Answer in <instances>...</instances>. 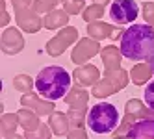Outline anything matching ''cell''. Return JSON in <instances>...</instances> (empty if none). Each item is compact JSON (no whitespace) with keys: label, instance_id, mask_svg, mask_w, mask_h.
<instances>
[{"label":"cell","instance_id":"cell-1","mask_svg":"<svg viewBox=\"0 0 154 139\" xmlns=\"http://www.w3.org/2000/svg\"><path fill=\"white\" fill-rule=\"evenodd\" d=\"M121 41V52L130 61H149L154 54V28L150 24H132L125 30Z\"/></svg>","mask_w":154,"mask_h":139},{"label":"cell","instance_id":"cell-2","mask_svg":"<svg viewBox=\"0 0 154 139\" xmlns=\"http://www.w3.org/2000/svg\"><path fill=\"white\" fill-rule=\"evenodd\" d=\"M35 89L43 98H65V95L71 89V74L60 65L45 67L35 76Z\"/></svg>","mask_w":154,"mask_h":139},{"label":"cell","instance_id":"cell-3","mask_svg":"<svg viewBox=\"0 0 154 139\" xmlns=\"http://www.w3.org/2000/svg\"><path fill=\"white\" fill-rule=\"evenodd\" d=\"M119 126V111L113 104L100 102L87 111V128L93 134H112Z\"/></svg>","mask_w":154,"mask_h":139},{"label":"cell","instance_id":"cell-4","mask_svg":"<svg viewBox=\"0 0 154 139\" xmlns=\"http://www.w3.org/2000/svg\"><path fill=\"white\" fill-rule=\"evenodd\" d=\"M78 41H80V37H78V28H74V26H65V28L58 30V34L54 35L52 39H48L45 50H47L48 56L58 58V56H61L71 45H74V43H78Z\"/></svg>","mask_w":154,"mask_h":139},{"label":"cell","instance_id":"cell-5","mask_svg":"<svg viewBox=\"0 0 154 139\" xmlns=\"http://www.w3.org/2000/svg\"><path fill=\"white\" fill-rule=\"evenodd\" d=\"M139 9L141 6H137L136 0H113L112 6H109V19L117 26L130 24L137 19Z\"/></svg>","mask_w":154,"mask_h":139},{"label":"cell","instance_id":"cell-6","mask_svg":"<svg viewBox=\"0 0 154 139\" xmlns=\"http://www.w3.org/2000/svg\"><path fill=\"white\" fill-rule=\"evenodd\" d=\"M100 45H98L97 39L91 37H82L78 43L74 45V48L71 50V61L76 67L78 65H85L89 63V59H93V56L100 54Z\"/></svg>","mask_w":154,"mask_h":139},{"label":"cell","instance_id":"cell-7","mask_svg":"<svg viewBox=\"0 0 154 139\" xmlns=\"http://www.w3.org/2000/svg\"><path fill=\"white\" fill-rule=\"evenodd\" d=\"M87 37L91 39H97V41H102V39H112V41H117L123 37L125 30L121 26H113V24H108V23H102V20H95V23H87Z\"/></svg>","mask_w":154,"mask_h":139},{"label":"cell","instance_id":"cell-8","mask_svg":"<svg viewBox=\"0 0 154 139\" xmlns=\"http://www.w3.org/2000/svg\"><path fill=\"white\" fill-rule=\"evenodd\" d=\"M0 45H2V52L8 56H15L19 52H23L24 48V37L20 28H6L2 30V35H0Z\"/></svg>","mask_w":154,"mask_h":139},{"label":"cell","instance_id":"cell-9","mask_svg":"<svg viewBox=\"0 0 154 139\" xmlns=\"http://www.w3.org/2000/svg\"><path fill=\"white\" fill-rule=\"evenodd\" d=\"M20 104H23L24 108L34 110L39 117H50L54 111H56V104H54V100L43 98L41 95H35L34 91L23 95V97H20Z\"/></svg>","mask_w":154,"mask_h":139},{"label":"cell","instance_id":"cell-10","mask_svg":"<svg viewBox=\"0 0 154 139\" xmlns=\"http://www.w3.org/2000/svg\"><path fill=\"white\" fill-rule=\"evenodd\" d=\"M15 20L19 28L23 32H28V34H37L41 28H45V17H41L34 8L15 13Z\"/></svg>","mask_w":154,"mask_h":139},{"label":"cell","instance_id":"cell-11","mask_svg":"<svg viewBox=\"0 0 154 139\" xmlns=\"http://www.w3.org/2000/svg\"><path fill=\"white\" fill-rule=\"evenodd\" d=\"M125 139H154V115L132 122L125 134Z\"/></svg>","mask_w":154,"mask_h":139},{"label":"cell","instance_id":"cell-12","mask_svg":"<svg viewBox=\"0 0 154 139\" xmlns=\"http://www.w3.org/2000/svg\"><path fill=\"white\" fill-rule=\"evenodd\" d=\"M72 78L82 87H93L100 80V71H98V67L91 65V63H85V65H78L72 71Z\"/></svg>","mask_w":154,"mask_h":139},{"label":"cell","instance_id":"cell-13","mask_svg":"<svg viewBox=\"0 0 154 139\" xmlns=\"http://www.w3.org/2000/svg\"><path fill=\"white\" fill-rule=\"evenodd\" d=\"M65 104L72 110H87V102H89V93H87L82 85L76 83L74 87L69 89V93L65 95Z\"/></svg>","mask_w":154,"mask_h":139},{"label":"cell","instance_id":"cell-14","mask_svg":"<svg viewBox=\"0 0 154 139\" xmlns=\"http://www.w3.org/2000/svg\"><path fill=\"white\" fill-rule=\"evenodd\" d=\"M123 52L115 45H108L100 50V59L104 63V71H119L121 67V59H123Z\"/></svg>","mask_w":154,"mask_h":139},{"label":"cell","instance_id":"cell-15","mask_svg":"<svg viewBox=\"0 0 154 139\" xmlns=\"http://www.w3.org/2000/svg\"><path fill=\"white\" fill-rule=\"evenodd\" d=\"M152 76H154V71H152V65L149 61H139V63H136V65L130 69V80L136 85L149 83Z\"/></svg>","mask_w":154,"mask_h":139},{"label":"cell","instance_id":"cell-16","mask_svg":"<svg viewBox=\"0 0 154 139\" xmlns=\"http://www.w3.org/2000/svg\"><path fill=\"white\" fill-rule=\"evenodd\" d=\"M48 126L52 128V134H54V135H58V137L67 135L69 130H71L69 115L63 113V111H54V113L48 117Z\"/></svg>","mask_w":154,"mask_h":139},{"label":"cell","instance_id":"cell-17","mask_svg":"<svg viewBox=\"0 0 154 139\" xmlns=\"http://www.w3.org/2000/svg\"><path fill=\"white\" fill-rule=\"evenodd\" d=\"M69 19H71V15L65 11L63 8L61 9H54V11L45 15V28L58 32V30H61V28H65L69 24Z\"/></svg>","mask_w":154,"mask_h":139},{"label":"cell","instance_id":"cell-18","mask_svg":"<svg viewBox=\"0 0 154 139\" xmlns=\"http://www.w3.org/2000/svg\"><path fill=\"white\" fill-rule=\"evenodd\" d=\"M17 117H19V124L23 126V130H24V132H32V130H35V128L41 124L39 115H37L34 110L24 108V106L17 111Z\"/></svg>","mask_w":154,"mask_h":139},{"label":"cell","instance_id":"cell-19","mask_svg":"<svg viewBox=\"0 0 154 139\" xmlns=\"http://www.w3.org/2000/svg\"><path fill=\"white\" fill-rule=\"evenodd\" d=\"M93 97L95 98H108V97H112V95H115V93H119L117 91V87H115V85L112 83V82H109L108 78H100V80H98L95 85H93Z\"/></svg>","mask_w":154,"mask_h":139},{"label":"cell","instance_id":"cell-20","mask_svg":"<svg viewBox=\"0 0 154 139\" xmlns=\"http://www.w3.org/2000/svg\"><path fill=\"white\" fill-rule=\"evenodd\" d=\"M104 78H108L112 82L117 91H123L126 89V85L130 82V72H126L125 69H119V71H104Z\"/></svg>","mask_w":154,"mask_h":139},{"label":"cell","instance_id":"cell-21","mask_svg":"<svg viewBox=\"0 0 154 139\" xmlns=\"http://www.w3.org/2000/svg\"><path fill=\"white\" fill-rule=\"evenodd\" d=\"M17 126H19L17 113H2V119H0V132H2V137L15 134Z\"/></svg>","mask_w":154,"mask_h":139},{"label":"cell","instance_id":"cell-22","mask_svg":"<svg viewBox=\"0 0 154 139\" xmlns=\"http://www.w3.org/2000/svg\"><path fill=\"white\" fill-rule=\"evenodd\" d=\"M13 87H15L19 93L26 95V93H32V91H34L35 82H34V78H32L30 74H17V76L13 78Z\"/></svg>","mask_w":154,"mask_h":139},{"label":"cell","instance_id":"cell-23","mask_svg":"<svg viewBox=\"0 0 154 139\" xmlns=\"http://www.w3.org/2000/svg\"><path fill=\"white\" fill-rule=\"evenodd\" d=\"M104 9H106V6L91 4V6H87L84 11H82V19L85 20V23H95V20H100L104 17Z\"/></svg>","mask_w":154,"mask_h":139},{"label":"cell","instance_id":"cell-24","mask_svg":"<svg viewBox=\"0 0 154 139\" xmlns=\"http://www.w3.org/2000/svg\"><path fill=\"white\" fill-rule=\"evenodd\" d=\"M87 111L89 110H72V108H69L67 115H69L71 128H84L87 124Z\"/></svg>","mask_w":154,"mask_h":139},{"label":"cell","instance_id":"cell-25","mask_svg":"<svg viewBox=\"0 0 154 139\" xmlns=\"http://www.w3.org/2000/svg\"><path fill=\"white\" fill-rule=\"evenodd\" d=\"M54 134H52V128L45 122H41L35 130L32 132H24V139H50Z\"/></svg>","mask_w":154,"mask_h":139},{"label":"cell","instance_id":"cell-26","mask_svg":"<svg viewBox=\"0 0 154 139\" xmlns=\"http://www.w3.org/2000/svg\"><path fill=\"white\" fill-rule=\"evenodd\" d=\"M60 2L61 0H34V9L39 15H47V13L54 11Z\"/></svg>","mask_w":154,"mask_h":139},{"label":"cell","instance_id":"cell-27","mask_svg":"<svg viewBox=\"0 0 154 139\" xmlns=\"http://www.w3.org/2000/svg\"><path fill=\"white\" fill-rule=\"evenodd\" d=\"M61 6H63V9L69 15H78V13H82L84 9L87 8L85 0H61Z\"/></svg>","mask_w":154,"mask_h":139},{"label":"cell","instance_id":"cell-28","mask_svg":"<svg viewBox=\"0 0 154 139\" xmlns=\"http://www.w3.org/2000/svg\"><path fill=\"white\" fill-rule=\"evenodd\" d=\"M141 15L145 23L154 28V2H143L141 4Z\"/></svg>","mask_w":154,"mask_h":139},{"label":"cell","instance_id":"cell-29","mask_svg":"<svg viewBox=\"0 0 154 139\" xmlns=\"http://www.w3.org/2000/svg\"><path fill=\"white\" fill-rule=\"evenodd\" d=\"M11 6H13V11H24V9L34 8V0H11Z\"/></svg>","mask_w":154,"mask_h":139},{"label":"cell","instance_id":"cell-30","mask_svg":"<svg viewBox=\"0 0 154 139\" xmlns=\"http://www.w3.org/2000/svg\"><path fill=\"white\" fill-rule=\"evenodd\" d=\"M145 104L150 110H154V82H149L145 87Z\"/></svg>","mask_w":154,"mask_h":139},{"label":"cell","instance_id":"cell-31","mask_svg":"<svg viewBox=\"0 0 154 139\" xmlns=\"http://www.w3.org/2000/svg\"><path fill=\"white\" fill-rule=\"evenodd\" d=\"M65 137L67 139H89L87 137V132H85V126L84 128H71Z\"/></svg>","mask_w":154,"mask_h":139},{"label":"cell","instance_id":"cell-32","mask_svg":"<svg viewBox=\"0 0 154 139\" xmlns=\"http://www.w3.org/2000/svg\"><path fill=\"white\" fill-rule=\"evenodd\" d=\"M9 20H11V17H9V13L6 11V2H4V0H0V26H2V30L8 28Z\"/></svg>","mask_w":154,"mask_h":139},{"label":"cell","instance_id":"cell-33","mask_svg":"<svg viewBox=\"0 0 154 139\" xmlns=\"http://www.w3.org/2000/svg\"><path fill=\"white\" fill-rule=\"evenodd\" d=\"M4 139H24V135H19V134H11V135H8Z\"/></svg>","mask_w":154,"mask_h":139},{"label":"cell","instance_id":"cell-34","mask_svg":"<svg viewBox=\"0 0 154 139\" xmlns=\"http://www.w3.org/2000/svg\"><path fill=\"white\" fill-rule=\"evenodd\" d=\"M109 0H93V4H100V6H108Z\"/></svg>","mask_w":154,"mask_h":139},{"label":"cell","instance_id":"cell-35","mask_svg":"<svg viewBox=\"0 0 154 139\" xmlns=\"http://www.w3.org/2000/svg\"><path fill=\"white\" fill-rule=\"evenodd\" d=\"M149 63H150V65H152V71H154V54L150 56V59H149Z\"/></svg>","mask_w":154,"mask_h":139}]
</instances>
